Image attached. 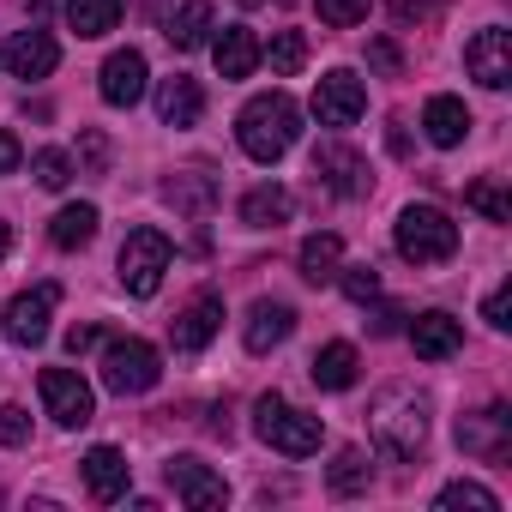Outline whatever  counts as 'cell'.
Listing matches in <instances>:
<instances>
[{
    "instance_id": "obj_13",
    "label": "cell",
    "mask_w": 512,
    "mask_h": 512,
    "mask_svg": "<svg viewBox=\"0 0 512 512\" xmlns=\"http://www.w3.org/2000/svg\"><path fill=\"white\" fill-rule=\"evenodd\" d=\"M314 175H320L332 193H344V199H362V193L374 187L368 157H356L350 145H320V151H314Z\"/></svg>"
},
{
    "instance_id": "obj_25",
    "label": "cell",
    "mask_w": 512,
    "mask_h": 512,
    "mask_svg": "<svg viewBox=\"0 0 512 512\" xmlns=\"http://www.w3.org/2000/svg\"><path fill=\"white\" fill-rule=\"evenodd\" d=\"M338 266H344V241L338 235H308L302 241V278L308 284H332Z\"/></svg>"
},
{
    "instance_id": "obj_29",
    "label": "cell",
    "mask_w": 512,
    "mask_h": 512,
    "mask_svg": "<svg viewBox=\"0 0 512 512\" xmlns=\"http://www.w3.org/2000/svg\"><path fill=\"white\" fill-rule=\"evenodd\" d=\"M163 199H169L175 211H187V217H205L211 199H217V187H211V175H175V181L163 187Z\"/></svg>"
},
{
    "instance_id": "obj_36",
    "label": "cell",
    "mask_w": 512,
    "mask_h": 512,
    "mask_svg": "<svg viewBox=\"0 0 512 512\" xmlns=\"http://www.w3.org/2000/svg\"><path fill=\"white\" fill-rule=\"evenodd\" d=\"M338 284H344V296H356V302H374V296H380V272H374V266H338Z\"/></svg>"
},
{
    "instance_id": "obj_28",
    "label": "cell",
    "mask_w": 512,
    "mask_h": 512,
    "mask_svg": "<svg viewBox=\"0 0 512 512\" xmlns=\"http://www.w3.org/2000/svg\"><path fill=\"white\" fill-rule=\"evenodd\" d=\"M260 61H272V73L290 79V73L308 67V37H302V31H278L272 43H260Z\"/></svg>"
},
{
    "instance_id": "obj_10",
    "label": "cell",
    "mask_w": 512,
    "mask_h": 512,
    "mask_svg": "<svg viewBox=\"0 0 512 512\" xmlns=\"http://www.w3.org/2000/svg\"><path fill=\"white\" fill-rule=\"evenodd\" d=\"M458 446H464L470 458L500 464V458L512 452V410H506V404H488V410H476V416H458Z\"/></svg>"
},
{
    "instance_id": "obj_11",
    "label": "cell",
    "mask_w": 512,
    "mask_h": 512,
    "mask_svg": "<svg viewBox=\"0 0 512 512\" xmlns=\"http://www.w3.org/2000/svg\"><path fill=\"white\" fill-rule=\"evenodd\" d=\"M368 109V85L356 79V73H326L320 85H314V115H320V127H356V115Z\"/></svg>"
},
{
    "instance_id": "obj_34",
    "label": "cell",
    "mask_w": 512,
    "mask_h": 512,
    "mask_svg": "<svg viewBox=\"0 0 512 512\" xmlns=\"http://www.w3.org/2000/svg\"><path fill=\"white\" fill-rule=\"evenodd\" d=\"M464 199H470V205H476V211H482L488 223H512V199H506V193H500L494 181H476V187H470Z\"/></svg>"
},
{
    "instance_id": "obj_18",
    "label": "cell",
    "mask_w": 512,
    "mask_h": 512,
    "mask_svg": "<svg viewBox=\"0 0 512 512\" xmlns=\"http://www.w3.org/2000/svg\"><path fill=\"white\" fill-rule=\"evenodd\" d=\"M290 332H296V308H290V302H253V308H247V326H241V338H247L253 356L278 350Z\"/></svg>"
},
{
    "instance_id": "obj_12",
    "label": "cell",
    "mask_w": 512,
    "mask_h": 512,
    "mask_svg": "<svg viewBox=\"0 0 512 512\" xmlns=\"http://www.w3.org/2000/svg\"><path fill=\"white\" fill-rule=\"evenodd\" d=\"M145 55L139 49H115L109 61H103V73H97V91H103V103L109 109H133L139 97H145Z\"/></svg>"
},
{
    "instance_id": "obj_26",
    "label": "cell",
    "mask_w": 512,
    "mask_h": 512,
    "mask_svg": "<svg viewBox=\"0 0 512 512\" xmlns=\"http://www.w3.org/2000/svg\"><path fill=\"white\" fill-rule=\"evenodd\" d=\"M67 25L79 37H109L121 25V0H67Z\"/></svg>"
},
{
    "instance_id": "obj_24",
    "label": "cell",
    "mask_w": 512,
    "mask_h": 512,
    "mask_svg": "<svg viewBox=\"0 0 512 512\" xmlns=\"http://www.w3.org/2000/svg\"><path fill=\"white\" fill-rule=\"evenodd\" d=\"M290 217V193L278 187V181H266V187H253L247 199H241V223H253V229H278Z\"/></svg>"
},
{
    "instance_id": "obj_7",
    "label": "cell",
    "mask_w": 512,
    "mask_h": 512,
    "mask_svg": "<svg viewBox=\"0 0 512 512\" xmlns=\"http://www.w3.org/2000/svg\"><path fill=\"white\" fill-rule=\"evenodd\" d=\"M464 67H470V79H476L482 91H506V85H512V31H500V25L476 31V37L464 43Z\"/></svg>"
},
{
    "instance_id": "obj_23",
    "label": "cell",
    "mask_w": 512,
    "mask_h": 512,
    "mask_svg": "<svg viewBox=\"0 0 512 512\" xmlns=\"http://www.w3.org/2000/svg\"><path fill=\"white\" fill-rule=\"evenodd\" d=\"M356 368H362V362H356V344H326L308 374H314L320 392H344V386H356Z\"/></svg>"
},
{
    "instance_id": "obj_9",
    "label": "cell",
    "mask_w": 512,
    "mask_h": 512,
    "mask_svg": "<svg viewBox=\"0 0 512 512\" xmlns=\"http://www.w3.org/2000/svg\"><path fill=\"white\" fill-rule=\"evenodd\" d=\"M43 404H49V416L61 422V428H85L91 416H97V398H91V386L73 374V368H43Z\"/></svg>"
},
{
    "instance_id": "obj_45",
    "label": "cell",
    "mask_w": 512,
    "mask_h": 512,
    "mask_svg": "<svg viewBox=\"0 0 512 512\" xmlns=\"http://www.w3.org/2000/svg\"><path fill=\"white\" fill-rule=\"evenodd\" d=\"M241 7H266V0H241Z\"/></svg>"
},
{
    "instance_id": "obj_22",
    "label": "cell",
    "mask_w": 512,
    "mask_h": 512,
    "mask_svg": "<svg viewBox=\"0 0 512 512\" xmlns=\"http://www.w3.org/2000/svg\"><path fill=\"white\" fill-rule=\"evenodd\" d=\"M422 127H428V139H434L440 151H452V145H464V133H470V109H464L458 97H428Z\"/></svg>"
},
{
    "instance_id": "obj_27",
    "label": "cell",
    "mask_w": 512,
    "mask_h": 512,
    "mask_svg": "<svg viewBox=\"0 0 512 512\" xmlns=\"http://www.w3.org/2000/svg\"><path fill=\"white\" fill-rule=\"evenodd\" d=\"M97 223H103V217H97V205H67V211L49 223V241H55V247H67V253H73V247H91Z\"/></svg>"
},
{
    "instance_id": "obj_21",
    "label": "cell",
    "mask_w": 512,
    "mask_h": 512,
    "mask_svg": "<svg viewBox=\"0 0 512 512\" xmlns=\"http://www.w3.org/2000/svg\"><path fill=\"white\" fill-rule=\"evenodd\" d=\"M199 109H205V91H199V79H163L157 85V115H163V127H193L199 121Z\"/></svg>"
},
{
    "instance_id": "obj_30",
    "label": "cell",
    "mask_w": 512,
    "mask_h": 512,
    "mask_svg": "<svg viewBox=\"0 0 512 512\" xmlns=\"http://www.w3.org/2000/svg\"><path fill=\"white\" fill-rule=\"evenodd\" d=\"M205 37H211V7L205 0H187V7L169 19V43L175 49H205Z\"/></svg>"
},
{
    "instance_id": "obj_37",
    "label": "cell",
    "mask_w": 512,
    "mask_h": 512,
    "mask_svg": "<svg viewBox=\"0 0 512 512\" xmlns=\"http://www.w3.org/2000/svg\"><path fill=\"white\" fill-rule=\"evenodd\" d=\"M25 440H31V410L0 404V446H25Z\"/></svg>"
},
{
    "instance_id": "obj_17",
    "label": "cell",
    "mask_w": 512,
    "mask_h": 512,
    "mask_svg": "<svg viewBox=\"0 0 512 512\" xmlns=\"http://www.w3.org/2000/svg\"><path fill=\"white\" fill-rule=\"evenodd\" d=\"M410 344H416L422 362H452V356L464 350V326L434 308V314H416V320H410Z\"/></svg>"
},
{
    "instance_id": "obj_8",
    "label": "cell",
    "mask_w": 512,
    "mask_h": 512,
    "mask_svg": "<svg viewBox=\"0 0 512 512\" xmlns=\"http://www.w3.org/2000/svg\"><path fill=\"white\" fill-rule=\"evenodd\" d=\"M55 302H61V290L55 284H37V290H25V296H13L7 302V338L19 344V350H37L43 338H49V314H55Z\"/></svg>"
},
{
    "instance_id": "obj_40",
    "label": "cell",
    "mask_w": 512,
    "mask_h": 512,
    "mask_svg": "<svg viewBox=\"0 0 512 512\" xmlns=\"http://www.w3.org/2000/svg\"><path fill=\"white\" fill-rule=\"evenodd\" d=\"M368 326H374V338H392V332L404 326V308H374V314H368Z\"/></svg>"
},
{
    "instance_id": "obj_42",
    "label": "cell",
    "mask_w": 512,
    "mask_h": 512,
    "mask_svg": "<svg viewBox=\"0 0 512 512\" xmlns=\"http://www.w3.org/2000/svg\"><path fill=\"white\" fill-rule=\"evenodd\" d=\"M19 163H25V151H19V139H13L7 127H0V175H13Z\"/></svg>"
},
{
    "instance_id": "obj_32",
    "label": "cell",
    "mask_w": 512,
    "mask_h": 512,
    "mask_svg": "<svg viewBox=\"0 0 512 512\" xmlns=\"http://www.w3.org/2000/svg\"><path fill=\"white\" fill-rule=\"evenodd\" d=\"M440 506H446V512H500V500H494L482 482H446V488H440Z\"/></svg>"
},
{
    "instance_id": "obj_2",
    "label": "cell",
    "mask_w": 512,
    "mask_h": 512,
    "mask_svg": "<svg viewBox=\"0 0 512 512\" xmlns=\"http://www.w3.org/2000/svg\"><path fill=\"white\" fill-rule=\"evenodd\" d=\"M368 428H374V446L386 458H416L428 440V398L410 386H386L368 410Z\"/></svg>"
},
{
    "instance_id": "obj_3",
    "label": "cell",
    "mask_w": 512,
    "mask_h": 512,
    "mask_svg": "<svg viewBox=\"0 0 512 512\" xmlns=\"http://www.w3.org/2000/svg\"><path fill=\"white\" fill-rule=\"evenodd\" d=\"M392 241H398V253H404L410 266H440V260L458 253V223L440 205H404Z\"/></svg>"
},
{
    "instance_id": "obj_1",
    "label": "cell",
    "mask_w": 512,
    "mask_h": 512,
    "mask_svg": "<svg viewBox=\"0 0 512 512\" xmlns=\"http://www.w3.org/2000/svg\"><path fill=\"white\" fill-rule=\"evenodd\" d=\"M235 139L253 163H278L296 139H302V109L284 97V91H266V97H253L235 121Z\"/></svg>"
},
{
    "instance_id": "obj_35",
    "label": "cell",
    "mask_w": 512,
    "mask_h": 512,
    "mask_svg": "<svg viewBox=\"0 0 512 512\" xmlns=\"http://www.w3.org/2000/svg\"><path fill=\"white\" fill-rule=\"evenodd\" d=\"M314 7H320V25H332V31H350L368 19V0H314Z\"/></svg>"
},
{
    "instance_id": "obj_39",
    "label": "cell",
    "mask_w": 512,
    "mask_h": 512,
    "mask_svg": "<svg viewBox=\"0 0 512 512\" xmlns=\"http://www.w3.org/2000/svg\"><path fill=\"white\" fill-rule=\"evenodd\" d=\"M368 67H374V73H398V67H404V55H398L392 43H368Z\"/></svg>"
},
{
    "instance_id": "obj_44",
    "label": "cell",
    "mask_w": 512,
    "mask_h": 512,
    "mask_svg": "<svg viewBox=\"0 0 512 512\" xmlns=\"http://www.w3.org/2000/svg\"><path fill=\"white\" fill-rule=\"evenodd\" d=\"M7 247H13V229H7V223H0V260H7Z\"/></svg>"
},
{
    "instance_id": "obj_6",
    "label": "cell",
    "mask_w": 512,
    "mask_h": 512,
    "mask_svg": "<svg viewBox=\"0 0 512 512\" xmlns=\"http://www.w3.org/2000/svg\"><path fill=\"white\" fill-rule=\"evenodd\" d=\"M157 380H163V362H157V350H151L145 338H115V344L103 350V386H109V392L139 398V392H151Z\"/></svg>"
},
{
    "instance_id": "obj_33",
    "label": "cell",
    "mask_w": 512,
    "mask_h": 512,
    "mask_svg": "<svg viewBox=\"0 0 512 512\" xmlns=\"http://www.w3.org/2000/svg\"><path fill=\"white\" fill-rule=\"evenodd\" d=\"M31 175H37V187L61 193V187L73 181V157H67V151H37V157H31Z\"/></svg>"
},
{
    "instance_id": "obj_20",
    "label": "cell",
    "mask_w": 512,
    "mask_h": 512,
    "mask_svg": "<svg viewBox=\"0 0 512 512\" xmlns=\"http://www.w3.org/2000/svg\"><path fill=\"white\" fill-rule=\"evenodd\" d=\"M211 61H217L223 79H247L253 67H260V37H253L247 25H229V31L211 43Z\"/></svg>"
},
{
    "instance_id": "obj_16",
    "label": "cell",
    "mask_w": 512,
    "mask_h": 512,
    "mask_svg": "<svg viewBox=\"0 0 512 512\" xmlns=\"http://www.w3.org/2000/svg\"><path fill=\"white\" fill-rule=\"evenodd\" d=\"M55 61H61V49L49 31H13L7 37V73L13 79H49Z\"/></svg>"
},
{
    "instance_id": "obj_4",
    "label": "cell",
    "mask_w": 512,
    "mask_h": 512,
    "mask_svg": "<svg viewBox=\"0 0 512 512\" xmlns=\"http://www.w3.org/2000/svg\"><path fill=\"white\" fill-rule=\"evenodd\" d=\"M253 434H260L272 452H284V458H314L326 428H320V416H308V410L284 404L278 392H266L260 404H253Z\"/></svg>"
},
{
    "instance_id": "obj_38",
    "label": "cell",
    "mask_w": 512,
    "mask_h": 512,
    "mask_svg": "<svg viewBox=\"0 0 512 512\" xmlns=\"http://www.w3.org/2000/svg\"><path fill=\"white\" fill-rule=\"evenodd\" d=\"M482 320H488L494 332H506V326H512V284H506V290H494V296L482 302Z\"/></svg>"
},
{
    "instance_id": "obj_19",
    "label": "cell",
    "mask_w": 512,
    "mask_h": 512,
    "mask_svg": "<svg viewBox=\"0 0 512 512\" xmlns=\"http://www.w3.org/2000/svg\"><path fill=\"white\" fill-rule=\"evenodd\" d=\"M127 476H133V464L115 446H91L85 452V488H91V500H121L127 494Z\"/></svg>"
},
{
    "instance_id": "obj_41",
    "label": "cell",
    "mask_w": 512,
    "mask_h": 512,
    "mask_svg": "<svg viewBox=\"0 0 512 512\" xmlns=\"http://www.w3.org/2000/svg\"><path fill=\"white\" fill-rule=\"evenodd\" d=\"M392 19H398V25H428L434 13L422 7V0H392Z\"/></svg>"
},
{
    "instance_id": "obj_14",
    "label": "cell",
    "mask_w": 512,
    "mask_h": 512,
    "mask_svg": "<svg viewBox=\"0 0 512 512\" xmlns=\"http://www.w3.org/2000/svg\"><path fill=\"white\" fill-rule=\"evenodd\" d=\"M169 488H175L193 512H217V506L229 500L223 476H217L211 464H199V458H169Z\"/></svg>"
},
{
    "instance_id": "obj_15",
    "label": "cell",
    "mask_w": 512,
    "mask_h": 512,
    "mask_svg": "<svg viewBox=\"0 0 512 512\" xmlns=\"http://www.w3.org/2000/svg\"><path fill=\"white\" fill-rule=\"evenodd\" d=\"M217 326H223V302H217V296H199V302H187V308L169 320V344H175L181 356H199V350L217 338Z\"/></svg>"
},
{
    "instance_id": "obj_5",
    "label": "cell",
    "mask_w": 512,
    "mask_h": 512,
    "mask_svg": "<svg viewBox=\"0 0 512 512\" xmlns=\"http://www.w3.org/2000/svg\"><path fill=\"white\" fill-rule=\"evenodd\" d=\"M169 260H175V247H169L163 229H151V223L133 229V235L121 241V284H127V296H157Z\"/></svg>"
},
{
    "instance_id": "obj_31",
    "label": "cell",
    "mask_w": 512,
    "mask_h": 512,
    "mask_svg": "<svg viewBox=\"0 0 512 512\" xmlns=\"http://www.w3.org/2000/svg\"><path fill=\"white\" fill-rule=\"evenodd\" d=\"M368 476H374V470H368V458H362L356 446H344V452L332 458V470H326V488H332V494H362V488H368Z\"/></svg>"
},
{
    "instance_id": "obj_43",
    "label": "cell",
    "mask_w": 512,
    "mask_h": 512,
    "mask_svg": "<svg viewBox=\"0 0 512 512\" xmlns=\"http://www.w3.org/2000/svg\"><path fill=\"white\" fill-rule=\"evenodd\" d=\"M67 350H73V356L97 350V326H73V332H67Z\"/></svg>"
}]
</instances>
